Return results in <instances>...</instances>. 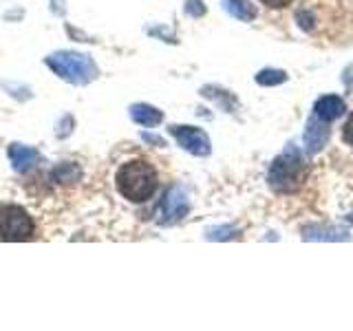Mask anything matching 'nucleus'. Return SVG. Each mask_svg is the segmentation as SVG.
Wrapping results in <instances>:
<instances>
[{"label":"nucleus","mask_w":353,"mask_h":331,"mask_svg":"<svg viewBox=\"0 0 353 331\" xmlns=\"http://www.w3.org/2000/svg\"><path fill=\"white\" fill-rule=\"evenodd\" d=\"M119 194L132 203H143L157 190V172L143 159H132L117 170L115 177Z\"/></svg>","instance_id":"obj_1"},{"label":"nucleus","mask_w":353,"mask_h":331,"mask_svg":"<svg viewBox=\"0 0 353 331\" xmlns=\"http://www.w3.org/2000/svg\"><path fill=\"white\" fill-rule=\"evenodd\" d=\"M305 159L296 148L285 150L270 168V185L276 192H294L305 179Z\"/></svg>","instance_id":"obj_2"},{"label":"nucleus","mask_w":353,"mask_h":331,"mask_svg":"<svg viewBox=\"0 0 353 331\" xmlns=\"http://www.w3.org/2000/svg\"><path fill=\"white\" fill-rule=\"evenodd\" d=\"M47 64L51 71H55L62 80L71 84H86L97 75L93 60L82 53H71V51L55 53V55H49Z\"/></svg>","instance_id":"obj_3"},{"label":"nucleus","mask_w":353,"mask_h":331,"mask_svg":"<svg viewBox=\"0 0 353 331\" xmlns=\"http://www.w3.org/2000/svg\"><path fill=\"white\" fill-rule=\"evenodd\" d=\"M33 237V221L20 205H7L0 210V239L3 241H29Z\"/></svg>","instance_id":"obj_4"},{"label":"nucleus","mask_w":353,"mask_h":331,"mask_svg":"<svg viewBox=\"0 0 353 331\" xmlns=\"http://www.w3.org/2000/svg\"><path fill=\"white\" fill-rule=\"evenodd\" d=\"M172 135L176 137V141L181 143L185 150H190L192 154H199V157H205L210 152V139L201 128L194 126H174Z\"/></svg>","instance_id":"obj_5"},{"label":"nucleus","mask_w":353,"mask_h":331,"mask_svg":"<svg viewBox=\"0 0 353 331\" xmlns=\"http://www.w3.org/2000/svg\"><path fill=\"white\" fill-rule=\"evenodd\" d=\"M188 212V197L181 188H170L161 203V223H174Z\"/></svg>","instance_id":"obj_6"},{"label":"nucleus","mask_w":353,"mask_h":331,"mask_svg":"<svg viewBox=\"0 0 353 331\" xmlns=\"http://www.w3.org/2000/svg\"><path fill=\"white\" fill-rule=\"evenodd\" d=\"M345 110H347V106H345V102H342L338 95H325V97H320L318 102H316L314 115L329 124V121L338 119L342 113H345Z\"/></svg>","instance_id":"obj_7"},{"label":"nucleus","mask_w":353,"mask_h":331,"mask_svg":"<svg viewBox=\"0 0 353 331\" xmlns=\"http://www.w3.org/2000/svg\"><path fill=\"white\" fill-rule=\"evenodd\" d=\"M9 159H11V163H14V168L18 172H29L33 166L40 161V154H38L36 148L14 143V146H9Z\"/></svg>","instance_id":"obj_8"},{"label":"nucleus","mask_w":353,"mask_h":331,"mask_svg":"<svg viewBox=\"0 0 353 331\" xmlns=\"http://www.w3.org/2000/svg\"><path fill=\"white\" fill-rule=\"evenodd\" d=\"M325 124H327V121L318 119V117L309 121V128L305 132V141H307V150L309 152H318L327 143V139H329V128Z\"/></svg>","instance_id":"obj_9"},{"label":"nucleus","mask_w":353,"mask_h":331,"mask_svg":"<svg viewBox=\"0 0 353 331\" xmlns=\"http://www.w3.org/2000/svg\"><path fill=\"white\" fill-rule=\"evenodd\" d=\"M130 117H132V121H137L139 126H157L163 119L161 110L152 108L148 104H135L130 108Z\"/></svg>","instance_id":"obj_10"},{"label":"nucleus","mask_w":353,"mask_h":331,"mask_svg":"<svg viewBox=\"0 0 353 331\" xmlns=\"http://www.w3.org/2000/svg\"><path fill=\"white\" fill-rule=\"evenodd\" d=\"M228 9L241 20H252L254 18V9L248 5V0H225Z\"/></svg>","instance_id":"obj_11"},{"label":"nucleus","mask_w":353,"mask_h":331,"mask_svg":"<svg viewBox=\"0 0 353 331\" xmlns=\"http://www.w3.org/2000/svg\"><path fill=\"white\" fill-rule=\"evenodd\" d=\"M285 73L283 71H261L259 75H256V82L259 84H263V86H272V84H281V82H285Z\"/></svg>","instance_id":"obj_12"},{"label":"nucleus","mask_w":353,"mask_h":331,"mask_svg":"<svg viewBox=\"0 0 353 331\" xmlns=\"http://www.w3.org/2000/svg\"><path fill=\"white\" fill-rule=\"evenodd\" d=\"M342 137H345V141H347L349 146L353 148V113L349 115V119H347L345 128H342Z\"/></svg>","instance_id":"obj_13"},{"label":"nucleus","mask_w":353,"mask_h":331,"mask_svg":"<svg viewBox=\"0 0 353 331\" xmlns=\"http://www.w3.org/2000/svg\"><path fill=\"white\" fill-rule=\"evenodd\" d=\"M261 3L270 9H285V7H290L294 0H261Z\"/></svg>","instance_id":"obj_14"},{"label":"nucleus","mask_w":353,"mask_h":331,"mask_svg":"<svg viewBox=\"0 0 353 331\" xmlns=\"http://www.w3.org/2000/svg\"><path fill=\"white\" fill-rule=\"evenodd\" d=\"M188 11H190L192 16H201L203 14V7H201V0H188V7H185Z\"/></svg>","instance_id":"obj_15"},{"label":"nucleus","mask_w":353,"mask_h":331,"mask_svg":"<svg viewBox=\"0 0 353 331\" xmlns=\"http://www.w3.org/2000/svg\"><path fill=\"white\" fill-rule=\"evenodd\" d=\"M143 139L146 141H152V143H159V146H163V141L159 137H152V135H143Z\"/></svg>","instance_id":"obj_16"}]
</instances>
